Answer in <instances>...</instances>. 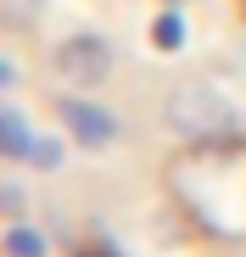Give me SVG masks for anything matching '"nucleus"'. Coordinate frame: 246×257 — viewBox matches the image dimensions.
Here are the masks:
<instances>
[{
	"label": "nucleus",
	"instance_id": "f257e3e1",
	"mask_svg": "<svg viewBox=\"0 0 246 257\" xmlns=\"http://www.w3.org/2000/svg\"><path fill=\"white\" fill-rule=\"evenodd\" d=\"M162 123H168L174 135L196 140V146H207V140H229L235 128H240L235 106L213 90V84H174L168 101H162Z\"/></svg>",
	"mask_w": 246,
	"mask_h": 257
},
{
	"label": "nucleus",
	"instance_id": "f03ea898",
	"mask_svg": "<svg viewBox=\"0 0 246 257\" xmlns=\"http://www.w3.org/2000/svg\"><path fill=\"white\" fill-rule=\"evenodd\" d=\"M56 73L78 90H95V84L112 78V45L101 34H67L56 45Z\"/></svg>",
	"mask_w": 246,
	"mask_h": 257
},
{
	"label": "nucleus",
	"instance_id": "7ed1b4c3",
	"mask_svg": "<svg viewBox=\"0 0 246 257\" xmlns=\"http://www.w3.org/2000/svg\"><path fill=\"white\" fill-rule=\"evenodd\" d=\"M56 117H62V128H67L84 151H112V146H117V117H112L106 106L84 101V95H62V101H56Z\"/></svg>",
	"mask_w": 246,
	"mask_h": 257
},
{
	"label": "nucleus",
	"instance_id": "20e7f679",
	"mask_svg": "<svg viewBox=\"0 0 246 257\" xmlns=\"http://www.w3.org/2000/svg\"><path fill=\"white\" fill-rule=\"evenodd\" d=\"M34 128H28V117L23 112H12V106H0V157H17V162H28V151H34Z\"/></svg>",
	"mask_w": 246,
	"mask_h": 257
},
{
	"label": "nucleus",
	"instance_id": "39448f33",
	"mask_svg": "<svg viewBox=\"0 0 246 257\" xmlns=\"http://www.w3.org/2000/svg\"><path fill=\"white\" fill-rule=\"evenodd\" d=\"M151 39H157V51H179V45H185V17L168 6V12L151 23Z\"/></svg>",
	"mask_w": 246,
	"mask_h": 257
},
{
	"label": "nucleus",
	"instance_id": "423d86ee",
	"mask_svg": "<svg viewBox=\"0 0 246 257\" xmlns=\"http://www.w3.org/2000/svg\"><path fill=\"white\" fill-rule=\"evenodd\" d=\"M6 251H12V257H45V235L28 229V224H12V229H6Z\"/></svg>",
	"mask_w": 246,
	"mask_h": 257
},
{
	"label": "nucleus",
	"instance_id": "0eeeda50",
	"mask_svg": "<svg viewBox=\"0 0 246 257\" xmlns=\"http://www.w3.org/2000/svg\"><path fill=\"white\" fill-rule=\"evenodd\" d=\"M28 162H34V168H62V146L39 135V140H34V151H28Z\"/></svg>",
	"mask_w": 246,
	"mask_h": 257
},
{
	"label": "nucleus",
	"instance_id": "6e6552de",
	"mask_svg": "<svg viewBox=\"0 0 246 257\" xmlns=\"http://www.w3.org/2000/svg\"><path fill=\"white\" fill-rule=\"evenodd\" d=\"M12 84H17V67H12L6 56H0V90H12Z\"/></svg>",
	"mask_w": 246,
	"mask_h": 257
}]
</instances>
